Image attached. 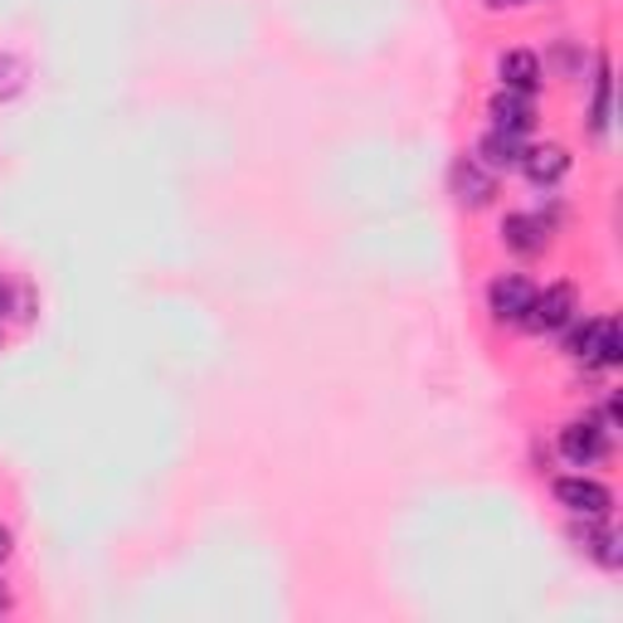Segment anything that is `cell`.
Masks as SVG:
<instances>
[{"label": "cell", "mask_w": 623, "mask_h": 623, "mask_svg": "<svg viewBox=\"0 0 623 623\" xmlns=\"http://www.w3.org/2000/svg\"><path fill=\"white\" fill-rule=\"evenodd\" d=\"M570 356L584 361V366H619L623 361V336L614 316H594L580 332H570Z\"/></svg>", "instance_id": "obj_1"}, {"label": "cell", "mask_w": 623, "mask_h": 623, "mask_svg": "<svg viewBox=\"0 0 623 623\" xmlns=\"http://www.w3.org/2000/svg\"><path fill=\"white\" fill-rule=\"evenodd\" d=\"M570 316H574V288L570 283H550L546 292H536V298H531L522 326H526V332H560Z\"/></svg>", "instance_id": "obj_2"}, {"label": "cell", "mask_w": 623, "mask_h": 623, "mask_svg": "<svg viewBox=\"0 0 623 623\" xmlns=\"http://www.w3.org/2000/svg\"><path fill=\"white\" fill-rule=\"evenodd\" d=\"M556 497H560V507H570L574 516H609V507H614V497H609V487L604 482H594V477H560L556 482Z\"/></svg>", "instance_id": "obj_3"}, {"label": "cell", "mask_w": 623, "mask_h": 623, "mask_svg": "<svg viewBox=\"0 0 623 623\" xmlns=\"http://www.w3.org/2000/svg\"><path fill=\"white\" fill-rule=\"evenodd\" d=\"M531 298H536V288L526 283L522 273H507L487 288V302H492V316H497V322H522L526 308H531Z\"/></svg>", "instance_id": "obj_4"}, {"label": "cell", "mask_w": 623, "mask_h": 623, "mask_svg": "<svg viewBox=\"0 0 623 623\" xmlns=\"http://www.w3.org/2000/svg\"><path fill=\"white\" fill-rule=\"evenodd\" d=\"M604 429L594 425V419H580V425H566L560 429V453L570 458L574 468H590V463H599L604 458Z\"/></svg>", "instance_id": "obj_5"}, {"label": "cell", "mask_w": 623, "mask_h": 623, "mask_svg": "<svg viewBox=\"0 0 623 623\" xmlns=\"http://www.w3.org/2000/svg\"><path fill=\"white\" fill-rule=\"evenodd\" d=\"M453 195L463 210H482V205H492V195H497V181H492L477 161H458L453 167Z\"/></svg>", "instance_id": "obj_6"}, {"label": "cell", "mask_w": 623, "mask_h": 623, "mask_svg": "<svg viewBox=\"0 0 623 623\" xmlns=\"http://www.w3.org/2000/svg\"><path fill=\"white\" fill-rule=\"evenodd\" d=\"M522 171L531 175L536 185H556L560 175L570 171V151H566V147H556V142L531 147V151H522Z\"/></svg>", "instance_id": "obj_7"}, {"label": "cell", "mask_w": 623, "mask_h": 623, "mask_svg": "<svg viewBox=\"0 0 623 623\" xmlns=\"http://www.w3.org/2000/svg\"><path fill=\"white\" fill-rule=\"evenodd\" d=\"M492 122H497V132H512V137L531 132L536 112H531V103H526V93H512V88H502L497 98H492Z\"/></svg>", "instance_id": "obj_8"}, {"label": "cell", "mask_w": 623, "mask_h": 623, "mask_svg": "<svg viewBox=\"0 0 623 623\" xmlns=\"http://www.w3.org/2000/svg\"><path fill=\"white\" fill-rule=\"evenodd\" d=\"M497 74L512 93H536L540 88V58L531 50H512V54H502Z\"/></svg>", "instance_id": "obj_9"}, {"label": "cell", "mask_w": 623, "mask_h": 623, "mask_svg": "<svg viewBox=\"0 0 623 623\" xmlns=\"http://www.w3.org/2000/svg\"><path fill=\"white\" fill-rule=\"evenodd\" d=\"M502 239H507L512 254H540L546 249V225H540L536 215H507V225H502Z\"/></svg>", "instance_id": "obj_10"}, {"label": "cell", "mask_w": 623, "mask_h": 623, "mask_svg": "<svg viewBox=\"0 0 623 623\" xmlns=\"http://www.w3.org/2000/svg\"><path fill=\"white\" fill-rule=\"evenodd\" d=\"M477 157L487 161L492 171H512V167H522V137H512V132H497V127H492V132L482 137Z\"/></svg>", "instance_id": "obj_11"}, {"label": "cell", "mask_w": 623, "mask_h": 623, "mask_svg": "<svg viewBox=\"0 0 623 623\" xmlns=\"http://www.w3.org/2000/svg\"><path fill=\"white\" fill-rule=\"evenodd\" d=\"M584 550L590 556H599L609 570L619 566V536H609V531H584Z\"/></svg>", "instance_id": "obj_12"}, {"label": "cell", "mask_w": 623, "mask_h": 623, "mask_svg": "<svg viewBox=\"0 0 623 623\" xmlns=\"http://www.w3.org/2000/svg\"><path fill=\"white\" fill-rule=\"evenodd\" d=\"M609 64H599V84H594V132H604L609 127Z\"/></svg>", "instance_id": "obj_13"}, {"label": "cell", "mask_w": 623, "mask_h": 623, "mask_svg": "<svg viewBox=\"0 0 623 623\" xmlns=\"http://www.w3.org/2000/svg\"><path fill=\"white\" fill-rule=\"evenodd\" d=\"M10 546H15V540H10V531H6V526H0V566H6V556H10Z\"/></svg>", "instance_id": "obj_14"}, {"label": "cell", "mask_w": 623, "mask_h": 623, "mask_svg": "<svg viewBox=\"0 0 623 623\" xmlns=\"http://www.w3.org/2000/svg\"><path fill=\"white\" fill-rule=\"evenodd\" d=\"M6 312H10V283L0 278V316H6Z\"/></svg>", "instance_id": "obj_15"}, {"label": "cell", "mask_w": 623, "mask_h": 623, "mask_svg": "<svg viewBox=\"0 0 623 623\" xmlns=\"http://www.w3.org/2000/svg\"><path fill=\"white\" fill-rule=\"evenodd\" d=\"M492 10H502V6H526V0H487Z\"/></svg>", "instance_id": "obj_16"}, {"label": "cell", "mask_w": 623, "mask_h": 623, "mask_svg": "<svg viewBox=\"0 0 623 623\" xmlns=\"http://www.w3.org/2000/svg\"><path fill=\"white\" fill-rule=\"evenodd\" d=\"M10 604V594H6V584H0V609H6Z\"/></svg>", "instance_id": "obj_17"}]
</instances>
